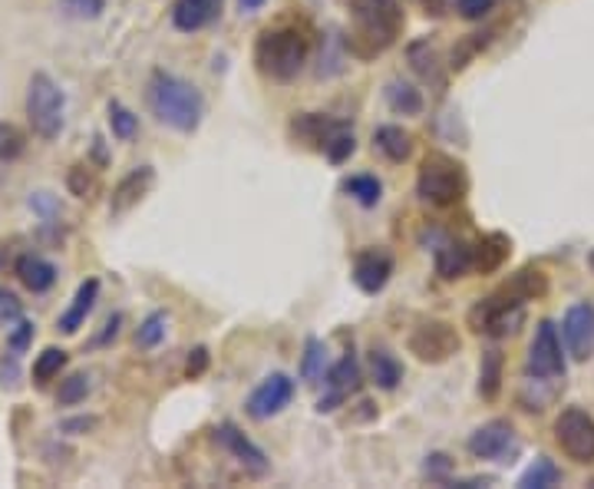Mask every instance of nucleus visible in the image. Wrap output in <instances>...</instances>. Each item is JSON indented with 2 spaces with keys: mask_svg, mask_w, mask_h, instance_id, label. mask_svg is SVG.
<instances>
[{
  "mask_svg": "<svg viewBox=\"0 0 594 489\" xmlns=\"http://www.w3.org/2000/svg\"><path fill=\"white\" fill-rule=\"evenodd\" d=\"M525 371L538 381H551V377H564V354H561V341H558V328L551 321H541L538 331L528 345V361Z\"/></svg>",
  "mask_w": 594,
  "mask_h": 489,
  "instance_id": "9d476101",
  "label": "nucleus"
},
{
  "mask_svg": "<svg viewBox=\"0 0 594 489\" xmlns=\"http://www.w3.org/2000/svg\"><path fill=\"white\" fill-rule=\"evenodd\" d=\"M587 261H591V268H594V252H591V258H587Z\"/></svg>",
  "mask_w": 594,
  "mask_h": 489,
  "instance_id": "8fccbe9b",
  "label": "nucleus"
},
{
  "mask_svg": "<svg viewBox=\"0 0 594 489\" xmlns=\"http://www.w3.org/2000/svg\"><path fill=\"white\" fill-rule=\"evenodd\" d=\"M86 394H90V374H70L57 391V404L60 407H77V404L86 400Z\"/></svg>",
  "mask_w": 594,
  "mask_h": 489,
  "instance_id": "c9c22d12",
  "label": "nucleus"
},
{
  "mask_svg": "<svg viewBox=\"0 0 594 489\" xmlns=\"http://www.w3.org/2000/svg\"><path fill=\"white\" fill-rule=\"evenodd\" d=\"M340 126H343L340 119H330V116H324V113H301V116L291 123V132H294L301 142L314 145L317 152H324L327 139H330Z\"/></svg>",
  "mask_w": 594,
  "mask_h": 489,
  "instance_id": "6ab92c4d",
  "label": "nucleus"
},
{
  "mask_svg": "<svg viewBox=\"0 0 594 489\" xmlns=\"http://www.w3.org/2000/svg\"><path fill=\"white\" fill-rule=\"evenodd\" d=\"M301 377H304L307 384H321V381L327 377V348H324V341L307 338V345H304V361H301Z\"/></svg>",
  "mask_w": 594,
  "mask_h": 489,
  "instance_id": "7c9ffc66",
  "label": "nucleus"
},
{
  "mask_svg": "<svg viewBox=\"0 0 594 489\" xmlns=\"http://www.w3.org/2000/svg\"><path fill=\"white\" fill-rule=\"evenodd\" d=\"M268 4V0H238V8L245 11V14H255V11H261Z\"/></svg>",
  "mask_w": 594,
  "mask_h": 489,
  "instance_id": "09e8293b",
  "label": "nucleus"
},
{
  "mask_svg": "<svg viewBox=\"0 0 594 489\" xmlns=\"http://www.w3.org/2000/svg\"><path fill=\"white\" fill-rule=\"evenodd\" d=\"M360 381H363V374H360L357 358H353V354H343V358H340V361L327 371V377H324L327 394L317 400V410H321V414L337 410L347 397H353V394L360 391Z\"/></svg>",
  "mask_w": 594,
  "mask_h": 489,
  "instance_id": "ddd939ff",
  "label": "nucleus"
},
{
  "mask_svg": "<svg viewBox=\"0 0 594 489\" xmlns=\"http://www.w3.org/2000/svg\"><path fill=\"white\" fill-rule=\"evenodd\" d=\"M119 324H123V314H113V317L106 321V331H103V335L96 338V345H109V341H113V338L119 335Z\"/></svg>",
  "mask_w": 594,
  "mask_h": 489,
  "instance_id": "a18cd8bd",
  "label": "nucleus"
},
{
  "mask_svg": "<svg viewBox=\"0 0 594 489\" xmlns=\"http://www.w3.org/2000/svg\"><path fill=\"white\" fill-rule=\"evenodd\" d=\"M393 275V255L386 248H363L353 258V281L363 294H380L389 284Z\"/></svg>",
  "mask_w": 594,
  "mask_h": 489,
  "instance_id": "4468645a",
  "label": "nucleus"
},
{
  "mask_svg": "<svg viewBox=\"0 0 594 489\" xmlns=\"http://www.w3.org/2000/svg\"><path fill=\"white\" fill-rule=\"evenodd\" d=\"M219 14H222V0H175L172 4V24L182 34H195L216 24Z\"/></svg>",
  "mask_w": 594,
  "mask_h": 489,
  "instance_id": "dca6fc26",
  "label": "nucleus"
},
{
  "mask_svg": "<svg viewBox=\"0 0 594 489\" xmlns=\"http://www.w3.org/2000/svg\"><path fill=\"white\" fill-rule=\"evenodd\" d=\"M473 268V248L466 242H443L436 248V275L446 281L463 278Z\"/></svg>",
  "mask_w": 594,
  "mask_h": 489,
  "instance_id": "4be33fe9",
  "label": "nucleus"
},
{
  "mask_svg": "<svg viewBox=\"0 0 594 489\" xmlns=\"http://www.w3.org/2000/svg\"><path fill=\"white\" fill-rule=\"evenodd\" d=\"M206 368H209V351H206V348H195V351L188 354L185 374H188V377H198V374H206Z\"/></svg>",
  "mask_w": 594,
  "mask_h": 489,
  "instance_id": "c03bdc74",
  "label": "nucleus"
},
{
  "mask_svg": "<svg viewBox=\"0 0 594 489\" xmlns=\"http://www.w3.org/2000/svg\"><path fill=\"white\" fill-rule=\"evenodd\" d=\"M502 387V351H486L482 354V368H479V394L482 400H496Z\"/></svg>",
  "mask_w": 594,
  "mask_h": 489,
  "instance_id": "c756f323",
  "label": "nucleus"
},
{
  "mask_svg": "<svg viewBox=\"0 0 594 489\" xmlns=\"http://www.w3.org/2000/svg\"><path fill=\"white\" fill-rule=\"evenodd\" d=\"M67 183H70V193H73V196H80V199H86V196L96 189V179H93L90 166H73Z\"/></svg>",
  "mask_w": 594,
  "mask_h": 489,
  "instance_id": "a19ab883",
  "label": "nucleus"
},
{
  "mask_svg": "<svg viewBox=\"0 0 594 489\" xmlns=\"http://www.w3.org/2000/svg\"><path fill=\"white\" fill-rule=\"evenodd\" d=\"M291 400H294V381H291L288 374H271V377H265V381L252 391L245 410H248L252 420H271V417H278Z\"/></svg>",
  "mask_w": 594,
  "mask_h": 489,
  "instance_id": "f8f14e48",
  "label": "nucleus"
},
{
  "mask_svg": "<svg viewBox=\"0 0 594 489\" xmlns=\"http://www.w3.org/2000/svg\"><path fill=\"white\" fill-rule=\"evenodd\" d=\"M96 298H100V281H96V278H86V281L77 288V294H73L70 307L60 314L57 328H60L63 335H77V331L83 328V324H86V317L93 314V307H96Z\"/></svg>",
  "mask_w": 594,
  "mask_h": 489,
  "instance_id": "a211bd4d",
  "label": "nucleus"
},
{
  "mask_svg": "<svg viewBox=\"0 0 594 489\" xmlns=\"http://www.w3.org/2000/svg\"><path fill=\"white\" fill-rule=\"evenodd\" d=\"M109 129L116 139L129 142L139 132V116L132 109H126L123 103H109Z\"/></svg>",
  "mask_w": 594,
  "mask_h": 489,
  "instance_id": "f704fd0d",
  "label": "nucleus"
},
{
  "mask_svg": "<svg viewBox=\"0 0 594 489\" xmlns=\"http://www.w3.org/2000/svg\"><path fill=\"white\" fill-rule=\"evenodd\" d=\"M561 338H564V348L574 361H587L594 354V304L578 301L564 311Z\"/></svg>",
  "mask_w": 594,
  "mask_h": 489,
  "instance_id": "9b49d317",
  "label": "nucleus"
},
{
  "mask_svg": "<svg viewBox=\"0 0 594 489\" xmlns=\"http://www.w3.org/2000/svg\"><path fill=\"white\" fill-rule=\"evenodd\" d=\"M60 11L73 21H96L106 11V0H63Z\"/></svg>",
  "mask_w": 594,
  "mask_h": 489,
  "instance_id": "e433bc0d",
  "label": "nucleus"
},
{
  "mask_svg": "<svg viewBox=\"0 0 594 489\" xmlns=\"http://www.w3.org/2000/svg\"><path fill=\"white\" fill-rule=\"evenodd\" d=\"M450 4H453V0H423V8H427L430 18H443L450 11Z\"/></svg>",
  "mask_w": 594,
  "mask_h": 489,
  "instance_id": "49530a36",
  "label": "nucleus"
},
{
  "mask_svg": "<svg viewBox=\"0 0 594 489\" xmlns=\"http://www.w3.org/2000/svg\"><path fill=\"white\" fill-rule=\"evenodd\" d=\"M453 469V459L450 456H443V453H433V456H427V476H433V479H446V473Z\"/></svg>",
  "mask_w": 594,
  "mask_h": 489,
  "instance_id": "37998d69",
  "label": "nucleus"
},
{
  "mask_svg": "<svg viewBox=\"0 0 594 489\" xmlns=\"http://www.w3.org/2000/svg\"><path fill=\"white\" fill-rule=\"evenodd\" d=\"M509 252H512L509 235L489 232V235H482V238L476 242V248H473V268L482 271V275H492V271H499V268L505 265Z\"/></svg>",
  "mask_w": 594,
  "mask_h": 489,
  "instance_id": "412c9836",
  "label": "nucleus"
},
{
  "mask_svg": "<svg viewBox=\"0 0 594 489\" xmlns=\"http://www.w3.org/2000/svg\"><path fill=\"white\" fill-rule=\"evenodd\" d=\"M149 109L159 123L172 126L175 132H195L206 116V100L188 80L155 70L149 77Z\"/></svg>",
  "mask_w": 594,
  "mask_h": 489,
  "instance_id": "f03ea898",
  "label": "nucleus"
},
{
  "mask_svg": "<svg viewBox=\"0 0 594 489\" xmlns=\"http://www.w3.org/2000/svg\"><path fill=\"white\" fill-rule=\"evenodd\" d=\"M93 423H96V420H86V417H77V420H67V423H63V430H67V433H70V430H90Z\"/></svg>",
  "mask_w": 594,
  "mask_h": 489,
  "instance_id": "de8ad7c7",
  "label": "nucleus"
},
{
  "mask_svg": "<svg viewBox=\"0 0 594 489\" xmlns=\"http://www.w3.org/2000/svg\"><path fill=\"white\" fill-rule=\"evenodd\" d=\"M469 453L476 459H492L499 466H512L522 453V440L509 420H489L469 436Z\"/></svg>",
  "mask_w": 594,
  "mask_h": 489,
  "instance_id": "6e6552de",
  "label": "nucleus"
},
{
  "mask_svg": "<svg viewBox=\"0 0 594 489\" xmlns=\"http://www.w3.org/2000/svg\"><path fill=\"white\" fill-rule=\"evenodd\" d=\"M343 193H347L353 202H360L363 209H373V206H380V199H383V183H380L376 176L360 173V176L343 179Z\"/></svg>",
  "mask_w": 594,
  "mask_h": 489,
  "instance_id": "cd10ccee",
  "label": "nucleus"
},
{
  "mask_svg": "<svg viewBox=\"0 0 594 489\" xmlns=\"http://www.w3.org/2000/svg\"><path fill=\"white\" fill-rule=\"evenodd\" d=\"M258 70L275 83H291L307 63V37L294 27L265 31L255 44Z\"/></svg>",
  "mask_w": 594,
  "mask_h": 489,
  "instance_id": "7ed1b4c3",
  "label": "nucleus"
},
{
  "mask_svg": "<svg viewBox=\"0 0 594 489\" xmlns=\"http://www.w3.org/2000/svg\"><path fill=\"white\" fill-rule=\"evenodd\" d=\"M555 440L574 463H594V417L581 407H564L555 420Z\"/></svg>",
  "mask_w": 594,
  "mask_h": 489,
  "instance_id": "0eeeda50",
  "label": "nucleus"
},
{
  "mask_svg": "<svg viewBox=\"0 0 594 489\" xmlns=\"http://www.w3.org/2000/svg\"><path fill=\"white\" fill-rule=\"evenodd\" d=\"M561 482V469L548 459V456H538L522 476H519V489H551Z\"/></svg>",
  "mask_w": 594,
  "mask_h": 489,
  "instance_id": "c85d7f7f",
  "label": "nucleus"
},
{
  "mask_svg": "<svg viewBox=\"0 0 594 489\" xmlns=\"http://www.w3.org/2000/svg\"><path fill=\"white\" fill-rule=\"evenodd\" d=\"M459 351V335L446 321H423L410 335V354H417L423 364H443Z\"/></svg>",
  "mask_w": 594,
  "mask_h": 489,
  "instance_id": "1a4fd4ad",
  "label": "nucleus"
},
{
  "mask_svg": "<svg viewBox=\"0 0 594 489\" xmlns=\"http://www.w3.org/2000/svg\"><path fill=\"white\" fill-rule=\"evenodd\" d=\"M63 368H67V351L63 348H44L34 361V384L47 387L54 377H60Z\"/></svg>",
  "mask_w": 594,
  "mask_h": 489,
  "instance_id": "2f4dec72",
  "label": "nucleus"
},
{
  "mask_svg": "<svg viewBox=\"0 0 594 489\" xmlns=\"http://www.w3.org/2000/svg\"><path fill=\"white\" fill-rule=\"evenodd\" d=\"M67 93L50 73H34L27 86V119L40 139H57L63 132Z\"/></svg>",
  "mask_w": 594,
  "mask_h": 489,
  "instance_id": "39448f33",
  "label": "nucleus"
},
{
  "mask_svg": "<svg viewBox=\"0 0 594 489\" xmlns=\"http://www.w3.org/2000/svg\"><path fill=\"white\" fill-rule=\"evenodd\" d=\"M466 189H469V176H466V166L459 159H453L446 152H427L423 155L420 176H417V193L423 202L446 209V206L463 202Z\"/></svg>",
  "mask_w": 594,
  "mask_h": 489,
  "instance_id": "20e7f679",
  "label": "nucleus"
},
{
  "mask_svg": "<svg viewBox=\"0 0 594 489\" xmlns=\"http://www.w3.org/2000/svg\"><path fill=\"white\" fill-rule=\"evenodd\" d=\"M499 0H456V11L463 21H482L486 14L496 11Z\"/></svg>",
  "mask_w": 594,
  "mask_h": 489,
  "instance_id": "ea45409f",
  "label": "nucleus"
},
{
  "mask_svg": "<svg viewBox=\"0 0 594 489\" xmlns=\"http://www.w3.org/2000/svg\"><path fill=\"white\" fill-rule=\"evenodd\" d=\"M24 132L11 123H0V162H11L24 152Z\"/></svg>",
  "mask_w": 594,
  "mask_h": 489,
  "instance_id": "4c0bfd02",
  "label": "nucleus"
},
{
  "mask_svg": "<svg viewBox=\"0 0 594 489\" xmlns=\"http://www.w3.org/2000/svg\"><path fill=\"white\" fill-rule=\"evenodd\" d=\"M152 183H155V170L152 166H139V170H132L116 189H113V202H109V212L113 216H126L132 206H139L145 196H149V189H152Z\"/></svg>",
  "mask_w": 594,
  "mask_h": 489,
  "instance_id": "f3484780",
  "label": "nucleus"
},
{
  "mask_svg": "<svg viewBox=\"0 0 594 489\" xmlns=\"http://www.w3.org/2000/svg\"><path fill=\"white\" fill-rule=\"evenodd\" d=\"M34 331H37L34 324L21 317V321H18V331H14V335H11V341H8V354H18V358H21V354L31 348V341H34Z\"/></svg>",
  "mask_w": 594,
  "mask_h": 489,
  "instance_id": "79ce46f5",
  "label": "nucleus"
},
{
  "mask_svg": "<svg viewBox=\"0 0 594 489\" xmlns=\"http://www.w3.org/2000/svg\"><path fill=\"white\" fill-rule=\"evenodd\" d=\"M165 331H168V317H165L162 311H155V314H149V317L139 324L136 345H139V348H155V345L165 341Z\"/></svg>",
  "mask_w": 594,
  "mask_h": 489,
  "instance_id": "72a5a7b5",
  "label": "nucleus"
},
{
  "mask_svg": "<svg viewBox=\"0 0 594 489\" xmlns=\"http://www.w3.org/2000/svg\"><path fill=\"white\" fill-rule=\"evenodd\" d=\"M386 103H389L393 113H400V116H420L423 113V93L414 83H404V80L386 83Z\"/></svg>",
  "mask_w": 594,
  "mask_h": 489,
  "instance_id": "393cba45",
  "label": "nucleus"
},
{
  "mask_svg": "<svg viewBox=\"0 0 594 489\" xmlns=\"http://www.w3.org/2000/svg\"><path fill=\"white\" fill-rule=\"evenodd\" d=\"M21 317H24V304L18 301V294L8 291V288H0V328H4V324L21 321Z\"/></svg>",
  "mask_w": 594,
  "mask_h": 489,
  "instance_id": "58836bf2",
  "label": "nucleus"
},
{
  "mask_svg": "<svg viewBox=\"0 0 594 489\" xmlns=\"http://www.w3.org/2000/svg\"><path fill=\"white\" fill-rule=\"evenodd\" d=\"M350 11V34L347 47L360 60H373L386 54L396 37L404 34V8L396 0H343Z\"/></svg>",
  "mask_w": 594,
  "mask_h": 489,
  "instance_id": "f257e3e1",
  "label": "nucleus"
},
{
  "mask_svg": "<svg viewBox=\"0 0 594 489\" xmlns=\"http://www.w3.org/2000/svg\"><path fill=\"white\" fill-rule=\"evenodd\" d=\"M357 152V139H353V129L343 123L330 139H327V145H324V155L334 162V166H340V162H347L350 155Z\"/></svg>",
  "mask_w": 594,
  "mask_h": 489,
  "instance_id": "473e14b6",
  "label": "nucleus"
},
{
  "mask_svg": "<svg viewBox=\"0 0 594 489\" xmlns=\"http://www.w3.org/2000/svg\"><path fill=\"white\" fill-rule=\"evenodd\" d=\"M407 57H410V67H414V73H417L420 80H427V83H443V73H440V54H436V47H433L430 40H417V44H410Z\"/></svg>",
  "mask_w": 594,
  "mask_h": 489,
  "instance_id": "a878e982",
  "label": "nucleus"
},
{
  "mask_svg": "<svg viewBox=\"0 0 594 489\" xmlns=\"http://www.w3.org/2000/svg\"><path fill=\"white\" fill-rule=\"evenodd\" d=\"M366 364H370V381L380 391H396V387L404 384V364L396 361L386 348H373Z\"/></svg>",
  "mask_w": 594,
  "mask_h": 489,
  "instance_id": "5701e85b",
  "label": "nucleus"
},
{
  "mask_svg": "<svg viewBox=\"0 0 594 489\" xmlns=\"http://www.w3.org/2000/svg\"><path fill=\"white\" fill-rule=\"evenodd\" d=\"M522 324H525V301L512 298L509 291H496L469 311V328L476 335L509 338L522 328Z\"/></svg>",
  "mask_w": 594,
  "mask_h": 489,
  "instance_id": "423d86ee",
  "label": "nucleus"
},
{
  "mask_svg": "<svg viewBox=\"0 0 594 489\" xmlns=\"http://www.w3.org/2000/svg\"><path fill=\"white\" fill-rule=\"evenodd\" d=\"M373 142L389 162H407L410 152H414V136L404 126H380L373 132Z\"/></svg>",
  "mask_w": 594,
  "mask_h": 489,
  "instance_id": "b1692460",
  "label": "nucleus"
},
{
  "mask_svg": "<svg viewBox=\"0 0 594 489\" xmlns=\"http://www.w3.org/2000/svg\"><path fill=\"white\" fill-rule=\"evenodd\" d=\"M591 486H594V482H591Z\"/></svg>",
  "mask_w": 594,
  "mask_h": 489,
  "instance_id": "3c124183",
  "label": "nucleus"
},
{
  "mask_svg": "<svg viewBox=\"0 0 594 489\" xmlns=\"http://www.w3.org/2000/svg\"><path fill=\"white\" fill-rule=\"evenodd\" d=\"M502 291H509L519 301H535V298H541L548 291V281H545V275L538 268H522L519 275L509 278V284Z\"/></svg>",
  "mask_w": 594,
  "mask_h": 489,
  "instance_id": "bb28decb",
  "label": "nucleus"
},
{
  "mask_svg": "<svg viewBox=\"0 0 594 489\" xmlns=\"http://www.w3.org/2000/svg\"><path fill=\"white\" fill-rule=\"evenodd\" d=\"M18 278H21V284L27 288V291H34V294H44V291H50L54 284H57V265L54 261H47L44 255H21L18 258Z\"/></svg>",
  "mask_w": 594,
  "mask_h": 489,
  "instance_id": "aec40b11",
  "label": "nucleus"
},
{
  "mask_svg": "<svg viewBox=\"0 0 594 489\" xmlns=\"http://www.w3.org/2000/svg\"><path fill=\"white\" fill-rule=\"evenodd\" d=\"M219 443L252 473V476H265L268 469H271V463H268V456H265V450L261 446H255L235 423H222L219 427Z\"/></svg>",
  "mask_w": 594,
  "mask_h": 489,
  "instance_id": "2eb2a0df",
  "label": "nucleus"
}]
</instances>
